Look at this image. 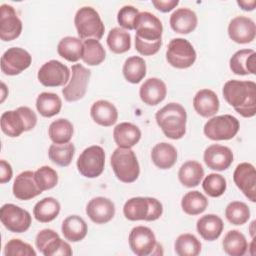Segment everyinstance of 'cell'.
I'll use <instances>...</instances> for the list:
<instances>
[{"instance_id":"obj_1","label":"cell","mask_w":256,"mask_h":256,"mask_svg":"<svg viewBox=\"0 0 256 256\" xmlns=\"http://www.w3.org/2000/svg\"><path fill=\"white\" fill-rule=\"evenodd\" d=\"M134 29L136 50L144 56L156 54L162 45L163 26L160 19L150 12H139Z\"/></svg>"},{"instance_id":"obj_2","label":"cell","mask_w":256,"mask_h":256,"mask_svg":"<svg viewBox=\"0 0 256 256\" xmlns=\"http://www.w3.org/2000/svg\"><path fill=\"white\" fill-rule=\"evenodd\" d=\"M223 97L245 118L256 114V84L253 81L229 80L223 86Z\"/></svg>"},{"instance_id":"obj_3","label":"cell","mask_w":256,"mask_h":256,"mask_svg":"<svg viewBox=\"0 0 256 256\" xmlns=\"http://www.w3.org/2000/svg\"><path fill=\"white\" fill-rule=\"evenodd\" d=\"M158 126L167 138L176 140L185 135L187 113L179 103H168L155 114Z\"/></svg>"},{"instance_id":"obj_4","label":"cell","mask_w":256,"mask_h":256,"mask_svg":"<svg viewBox=\"0 0 256 256\" xmlns=\"http://www.w3.org/2000/svg\"><path fill=\"white\" fill-rule=\"evenodd\" d=\"M1 129L9 137H18L25 131L32 130L37 123L35 112L27 106L9 110L1 115Z\"/></svg>"},{"instance_id":"obj_5","label":"cell","mask_w":256,"mask_h":256,"mask_svg":"<svg viewBox=\"0 0 256 256\" xmlns=\"http://www.w3.org/2000/svg\"><path fill=\"white\" fill-rule=\"evenodd\" d=\"M123 213L130 221H155L162 215L163 206L153 197H133L125 202Z\"/></svg>"},{"instance_id":"obj_6","label":"cell","mask_w":256,"mask_h":256,"mask_svg":"<svg viewBox=\"0 0 256 256\" xmlns=\"http://www.w3.org/2000/svg\"><path fill=\"white\" fill-rule=\"evenodd\" d=\"M111 166L118 180L132 183L140 174L137 157L131 148H116L111 155Z\"/></svg>"},{"instance_id":"obj_7","label":"cell","mask_w":256,"mask_h":256,"mask_svg":"<svg viewBox=\"0 0 256 256\" xmlns=\"http://www.w3.org/2000/svg\"><path fill=\"white\" fill-rule=\"evenodd\" d=\"M74 24L80 39H96L103 37L105 27L99 13L90 6H84L77 10Z\"/></svg>"},{"instance_id":"obj_8","label":"cell","mask_w":256,"mask_h":256,"mask_svg":"<svg viewBox=\"0 0 256 256\" xmlns=\"http://www.w3.org/2000/svg\"><path fill=\"white\" fill-rule=\"evenodd\" d=\"M239 120L229 114L219 115L209 119L203 128L204 134L211 140H229L239 131Z\"/></svg>"},{"instance_id":"obj_9","label":"cell","mask_w":256,"mask_h":256,"mask_svg":"<svg viewBox=\"0 0 256 256\" xmlns=\"http://www.w3.org/2000/svg\"><path fill=\"white\" fill-rule=\"evenodd\" d=\"M166 59L168 63L175 68H189L196 60V51L188 40L184 38H174L168 44Z\"/></svg>"},{"instance_id":"obj_10","label":"cell","mask_w":256,"mask_h":256,"mask_svg":"<svg viewBox=\"0 0 256 256\" xmlns=\"http://www.w3.org/2000/svg\"><path fill=\"white\" fill-rule=\"evenodd\" d=\"M105 152L101 146L92 145L82 151L77 159V168L80 174L87 178H96L104 170Z\"/></svg>"},{"instance_id":"obj_11","label":"cell","mask_w":256,"mask_h":256,"mask_svg":"<svg viewBox=\"0 0 256 256\" xmlns=\"http://www.w3.org/2000/svg\"><path fill=\"white\" fill-rule=\"evenodd\" d=\"M35 245L45 256H71L73 254L71 246L52 229L39 231L36 235Z\"/></svg>"},{"instance_id":"obj_12","label":"cell","mask_w":256,"mask_h":256,"mask_svg":"<svg viewBox=\"0 0 256 256\" xmlns=\"http://www.w3.org/2000/svg\"><path fill=\"white\" fill-rule=\"evenodd\" d=\"M0 219L4 227L13 233H22L29 229L31 225L30 213L11 203L4 204L0 209Z\"/></svg>"},{"instance_id":"obj_13","label":"cell","mask_w":256,"mask_h":256,"mask_svg":"<svg viewBox=\"0 0 256 256\" xmlns=\"http://www.w3.org/2000/svg\"><path fill=\"white\" fill-rule=\"evenodd\" d=\"M71 71V79L69 83L62 89V94L66 101L75 102L85 96L91 71L81 64L72 65Z\"/></svg>"},{"instance_id":"obj_14","label":"cell","mask_w":256,"mask_h":256,"mask_svg":"<svg viewBox=\"0 0 256 256\" xmlns=\"http://www.w3.org/2000/svg\"><path fill=\"white\" fill-rule=\"evenodd\" d=\"M37 78L46 87L63 86L67 84L70 78V70L62 62L50 60L40 67Z\"/></svg>"},{"instance_id":"obj_15","label":"cell","mask_w":256,"mask_h":256,"mask_svg":"<svg viewBox=\"0 0 256 256\" xmlns=\"http://www.w3.org/2000/svg\"><path fill=\"white\" fill-rule=\"evenodd\" d=\"M32 62L28 51L20 47H11L1 57V70L4 74L14 76L27 69Z\"/></svg>"},{"instance_id":"obj_16","label":"cell","mask_w":256,"mask_h":256,"mask_svg":"<svg viewBox=\"0 0 256 256\" xmlns=\"http://www.w3.org/2000/svg\"><path fill=\"white\" fill-rule=\"evenodd\" d=\"M129 246L137 256H148L154 254L158 246L153 231L146 226H136L129 234Z\"/></svg>"},{"instance_id":"obj_17","label":"cell","mask_w":256,"mask_h":256,"mask_svg":"<svg viewBox=\"0 0 256 256\" xmlns=\"http://www.w3.org/2000/svg\"><path fill=\"white\" fill-rule=\"evenodd\" d=\"M236 186L251 201H256V171L255 167L247 162L237 165L233 173Z\"/></svg>"},{"instance_id":"obj_18","label":"cell","mask_w":256,"mask_h":256,"mask_svg":"<svg viewBox=\"0 0 256 256\" xmlns=\"http://www.w3.org/2000/svg\"><path fill=\"white\" fill-rule=\"evenodd\" d=\"M22 22L15 9L8 4L0 6V38L3 41H12L20 36Z\"/></svg>"},{"instance_id":"obj_19","label":"cell","mask_w":256,"mask_h":256,"mask_svg":"<svg viewBox=\"0 0 256 256\" xmlns=\"http://www.w3.org/2000/svg\"><path fill=\"white\" fill-rule=\"evenodd\" d=\"M255 34V23L249 17L237 16L233 18L228 25V35L230 39L236 43H250L254 40Z\"/></svg>"},{"instance_id":"obj_20","label":"cell","mask_w":256,"mask_h":256,"mask_svg":"<svg viewBox=\"0 0 256 256\" xmlns=\"http://www.w3.org/2000/svg\"><path fill=\"white\" fill-rule=\"evenodd\" d=\"M203 159L208 168L216 171H224L233 162V152L227 146L212 144L205 149Z\"/></svg>"},{"instance_id":"obj_21","label":"cell","mask_w":256,"mask_h":256,"mask_svg":"<svg viewBox=\"0 0 256 256\" xmlns=\"http://www.w3.org/2000/svg\"><path fill=\"white\" fill-rule=\"evenodd\" d=\"M87 216L96 224H105L115 215L114 203L105 197H95L86 205Z\"/></svg>"},{"instance_id":"obj_22","label":"cell","mask_w":256,"mask_h":256,"mask_svg":"<svg viewBox=\"0 0 256 256\" xmlns=\"http://www.w3.org/2000/svg\"><path fill=\"white\" fill-rule=\"evenodd\" d=\"M12 190L13 195L19 200H30L43 192L36 184L33 171H24L18 174Z\"/></svg>"},{"instance_id":"obj_23","label":"cell","mask_w":256,"mask_h":256,"mask_svg":"<svg viewBox=\"0 0 256 256\" xmlns=\"http://www.w3.org/2000/svg\"><path fill=\"white\" fill-rule=\"evenodd\" d=\"M167 94L166 84L159 78H149L141 85L139 95L141 100L149 105L155 106L162 102Z\"/></svg>"},{"instance_id":"obj_24","label":"cell","mask_w":256,"mask_h":256,"mask_svg":"<svg viewBox=\"0 0 256 256\" xmlns=\"http://www.w3.org/2000/svg\"><path fill=\"white\" fill-rule=\"evenodd\" d=\"M230 69L236 75L256 73V52L253 49H241L230 58Z\"/></svg>"},{"instance_id":"obj_25","label":"cell","mask_w":256,"mask_h":256,"mask_svg":"<svg viewBox=\"0 0 256 256\" xmlns=\"http://www.w3.org/2000/svg\"><path fill=\"white\" fill-rule=\"evenodd\" d=\"M220 102L216 93L210 89L199 90L193 98V107L202 117H212L219 110Z\"/></svg>"},{"instance_id":"obj_26","label":"cell","mask_w":256,"mask_h":256,"mask_svg":"<svg viewBox=\"0 0 256 256\" xmlns=\"http://www.w3.org/2000/svg\"><path fill=\"white\" fill-rule=\"evenodd\" d=\"M171 28L180 34H188L195 30L198 19L196 13L188 8H179L170 16Z\"/></svg>"},{"instance_id":"obj_27","label":"cell","mask_w":256,"mask_h":256,"mask_svg":"<svg viewBox=\"0 0 256 256\" xmlns=\"http://www.w3.org/2000/svg\"><path fill=\"white\" fill-rule=\"evenodd\" d=\"M93 121L101 126L109 127L116 123L118 111L116 107L107 100H98L93 103L90 109Z\"/></svg>"},{"instance_id":"obj_28","label":"cell","mask_w":256,"mask_h":256,"mask_svg":"<svg viewBox=\"0 0 256 256\" xmlns=\"http://www.w3.org/2000/svg\"><path fill=\"white\" fill-rule=\"evenodd\" d=\"M113 138L118 147L131 148L139 142L141 138V131L138 126L132 123L122 122L114 128Z\"/></svg>"},{"instance_id":"obj_29","label":"cell","mask_w":256,"mask_h":256,"mask_svg":"<svg viewBox=\"0 0 256 256\" xmlns=\"http://www.w3.org/2000/svg\"><path fill=\"white\" fill-rule=\"evenodd\" d=\"M197 232L206 241H214L221 235L224 224L222 219L215 214H206L200 217L196 224Z\"/></svg>"},{"instance_id":"obj_30","label":"cell","mask_w":256,"mask_h":256,"mask_svg":"<svg viewBox=\"0 0 256 256\" xmlns=\"http://www.w3.org/2000/svg\"><path fill=\"white\" fill-rule=\"evenodd\" d=\"M151 159L156 167L160 169H169L174 166L177 161V150L169 143H158L152 148Z\"/></svg>"},{"instance_id":"obj_31","label":"cell","mask_w":256,"mask_h":256,"mask_svg":"<svg viewBox=\"0 0 256 256\" xmlns=\"http://www.w3.org/2000/svg\"><path fill=\"white\" fill-rule=\"evenodd\" d=\"M61 230L66 240L79 242L86 237L88 227L82 217L78 215H70L64 219Z\"/></svg>"},{"instance_id":"obj_32","label":"cell","mask_w":256,"mask_h":256,"mask_svg":"<svg viewBox=\"0 0 256 256\" xmlns=\"http://www.w3.org/2000/svg\"><path fill=\"white\" fill-rule=\"evenodd\" d=\"M204 176V169L197 161H187L183 163L178 171V178L182 185L188 188L196 187L200 184Z\"/></svg>"},{"instance_id":"obj_33","label":"cell","mask_w":256,"mask_h":256,"mask_svg":"<svg viewBox=\"0 0 256 256\" xmlns=\"http://www.w3.org/2000/svg\"><path fill=\"white\" fill-rule=\"evenodd\" d=\"M60 203L53 197H45L38 201L33 208L35 219L41 223H48L54 220L60 212Z\"/></svg>"},{"instance_id":"obj_34","label":"cell","mask_w":256,"mask_h":256,"mask_svg":"<svg viewBox=\"0 0 256 256\" xmlns=\"http://www.w3.org/2000/svg\"><path fill=\"white\" fill-rule=\"evenodd\" d=\"M224 251L230 256H243L248 248V243L244 234L238 230H230L224 236Z\"/></svg>"},{"instance_id":"obj_35","label":"cell","mask_w":256,"mask_h":256,"mask_svg":"<svg viewBox=\"0 0 256 256\" xmlns=\"http://www.w3.org/2000/svg\"><path fill=\"white\" fill-rule=\"evenodd\" d=\"M83 51V43L80 38L73 36H66L60 40L57 46L58 54L70 62H77Z\"/></svg>"},{"instance_id":"obj_36","label":"cell","mask_w":256,"mask_h":256,"mask_svg":"<svg viewBox=\"0 0 256 256\" xmlns=\"http://www.w3.org/2000/svg\"><path fill=\"white\" fill-rule=\"evenodd\" d=\"M62 107L61 98L51 92H42L38 95L36 99V108L37 111L43 117H52L57 115Z\"/></svg>"},{"instance_id":"obj_37","label":"cell","mask_w":256,"mask_h":256,"mask_svg":"<svg viewBox=\"0 0 256 256\" xmlns=\"http://www.w3.org/2000/svg\"><path fill=\"white\" fill-rule=\"evenodd\" d=\"M106 57V52L99 40L86 39L83 43V51L81 59L89 66L101 64Z\"/></svg>"},{"instance_id":"obj_38","label":"cell","mask_w":256,"mask_h":256,"mask_svg":"<svg viewBox=\"0 0 256 256\" xmlns=\"http://www.w3.org/2000/svg\"><path fill=\"white\" fill-rule=\"evenodd\" d=\"M123 75L125 79L133 84L139 83L146 75V63L139 56L127 58L123 65Z\"/></svg>"},{"instance_id":"obj_39","label":"cell","mask_w":256,"mask_h":256,"mask_svg":"<svg viewBox=\"0 0 256 256\" xmlns=\"http://www.w3.org/2000/svg\"><path fill=\"white\" fill-rule=\"evenodd\" d=\"M72 123L64 118H59L53 121L48 129V134L53 143L64 144L69 143L73 135Z\"/></svg>"},{"instance_id":"obj_40","label":"cell","mask_w":256,"mask_h":256,"mask_svg":"<svg viewBox=\"0 0 256 256\" xmlns=\"http://www.w3.org/2000/svg\"><path fill=\"white\" fill-rule=\"evenodd\" d=\"M107 45L113 53H125L131 47V36L126 30L115 27L111 29L108 33Z\"/></svg>"},{"instance_id":"obj_41","label":"cell","mask_w":256,"mask_h":256,"mask_svg":"<svg viewBox=\"0 0 256 256\" xmlns=\"http://www.w3.org/2000/svg\"><path fill=\"white\" fill-rule=\"evenodd\" d=\"M75 154V146L72 143L57 144L53 143L50 145L48 150L49 159L61 167L68 166Z\"/></svg>"},{"instance_id":"obj_42","label":"cell","mask_w":256,"mask_h":256,"mask_svg":"<svg viewBox=\"0 0 256 256\" xmlns=\"http://www.w3.org/2000/svg\"><path fill=\"white\" fill-rule=\"evenodd\" d=\"M207 206V198L196 190L186 193L181 200V207L183 211L188 215H198L204 212Z\"/></svg>"},{"instance_id":"obj_43","label":"cell","mask_w":256,"mask_h":256,"mask_svg":"<svg viewBox=\"0 0 256 256\" xmlns=\"http://www.w3.org/2000/svg\"><path fill=\"white\" fill-rule=\"evenodd\" d=\"M201 247L200 241L189 233L179 235L174 244L175 252L179 256H197L201 252Z\"/></svg>"},{"instance_id":"obj_44","label":"cell","mask_w":256,"mask_h":256,"mask_svg":"<svg viewBox=\"0 0 256 256\" xmlns=\"http://www.w3.org/2000/svg\"><path fill=\"white\" fill-rule=\"evenodd\" d=\"M225 216L231 224L243 225L250 218V209L244 202L233 201L226 206Z\"/></svg>"},{"instance_id":"obj_45","label":"cell","mask_w":256,"mask_h":256,"mask_svg":"<svg viewBox=\"0 0 256 256\" xmlns=\"http://www.w3.org/2000/svg\"><path fill=\"white\" fill-rule=\"evenodd\" d=\"M202 187L205 193L210 197H219L224 194L227 183L226 179L222 175L217 173H211L204 178Z\"/></svg>"},{"instance_id":"obj_46","label":"cell","mask_w":256,"mask_h":256,"mask_svg":"<svg viewBox=\"0 0 256 256\" xmlns=\"http://www.w3.org/2000/svg\"><path fill=\"white\" fill-rule=\"evenodd\" d=\"M34 178L38 187L42 190H49L58 183V174L50 166H42L34 172Z\"/></svg>"},{"instance_id":"obj_47","label":"cell","mask_w":256,"mask_h":256,"mask_svg":"<svg viewBox=\"0 0 256 256\" xmlns=\"http://www.w3.org/2000/svg\"><path fill=\"white\" fill-rule=\"evenodd\" d=\"M5 256H36L33 247L20 239L9 240L4 247Z\"/></svg>"},{"instance_id":"obj_48","label":"cell","mask_w":256,"mask_h":256,"mask_svg":"<svg viewBox=\"0 0 256 256\" xmlns=\"http://www.w3.org/2000/svg\"><path fill=\"white\" fill-rule=\"evenodd\" d=\"M138 14L139 11L137 8L131 5H125L118 11L117 21L121 27L127 30H133L134 23Z\"/></svg>"},{"instance_id":"obj_49","label":"cell","mask_w":256,"mask_h":256,"mask_svg":"<svg viewBox=\"0 0 256 256\" xmlns=\"http://www.w3.org/2000/svg\"><path fill=\"white\" fill-rule=\"evenodd\" d=\"M152 4L157 10L166 13L171 11L173 8H175L179 4V1L178 0H152Z\"/></svg>"},{"instance_id":"obj_50","label":"cell","mask_w":256,"mask_h":256,"mask_svg":"<svg viewBox=\"0 0 256 256\" xmlns=\"http://www.w3.org/2000/svg\"><path fill=\"white\" fill-rule=\"evenodd\" d=\"M12 167L11 165L5 161V160H1L0 161V183L4 184L6 182H9L12 178Z\"/></svg>"},{"instance_id":"obj_51","label":"cell","mask_w":256,"mask_h":256,"mask_svg":"<svg viewBox=\"0 0 256 256\" xmlns=\"http://www.w3.org/2000/svg\"><path fill=\"white\" fill-rule=\"evenodd\" d=\"M237 4L241 7V9L245 11H252L255 9L256 6V1L251 0V1H245V0H238Z\"/></svg>"},{"instance_id":"obj_52","label":"cell","mask_w":256,"mask_h":256,"mask_svg":"<svg viewBox=\"0 0 256 256\" xmlns=\"http://www.w3.org/2000/svg\"><path fill=\"white\" fill-rule=\"evenodd\" d=\"M1 86H2V88H1V90H2V99H1V102H3L4 101V99H5V97L7 96L6 95V86H5V84L4 83H1Z\"/></svg>"}]
</instances>
